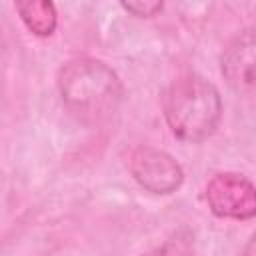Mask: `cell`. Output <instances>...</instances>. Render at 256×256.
I'll return each mask as SVG.
<instances>
[{"label": "cell", "mask_w": 256, "mask_h": 256, "mask_svg": "<svg viewBox=\"0 0 256 256\" xmlns=\"http://www.w3.org/2000/svg\"><path fill=\"white\" fill-rule=\"evenodd\" d=\"M220 66L222 76L232 88L244 90L256 84V24L232 38L222 52Z\"/></svg>", "instance_id": "5b68a950"}, {"label": "cell", "mask_w": 256, "mask_h": 256, "mask_svg": "<svg viewBox=\"0 0 256 256\" xmlns=\"http://www.w3.org/2000/svg\"><path fill=\"white\" fill-rule=\"evenodd\" d=\"M14 8L24 26L40 38L54 34L58 24V12L52 0H14Z\"/></svg>", "instance_id": "8992f818"}, {"label": "cell", "mask_w": 256, "mask_h": 256, "mask_svg": "<svg viewBox=\"0 0 256 256\" xmlns=\"http://www.w3.org/2000/svg\"><path fill=\"white\" fill-rule=\"evenodd\" d=\"M58 90L66 108L84 122H102L116 112L122 84L116 72L94 58H76L58 72Z\"/></svg>", "instance_id": "6da1fadb"}, {"label": "cell", "mask_w": 256, "mask_h": 256, "mask_svg": "<svg viewBox=\"0 0 256 256\" xmlns=\"http://www.w3.org/2000/svg\"><path fill=\"white\" fill-rule=\"evenodd\" d=\"M164 0H120V4L138 18H150L160 12Z\"/></svg>", "instance_id": "52a82bcc"}, {"label": "cell", "mask_w": 256, "mask_h": 256, "mask_svg": "<svg viewBox=\"0 0 256 256\" xmlns=\"http://www.w3.org/2000/svg\"><path fill=\"white\" fill-rule=\"evenodd\" d=\"M128 170L134 180L152 194H170L180 188L184 172L180 164L166 152L140 146L128 156Z\"/></svg>", "instance_id": "277c9868"}, {"label": "cell", "mask_w": 256, "mask_h": 256, "mask_svg": "<svg viewBox=\"0 0 256 256\" xmlns=\"http://www.w3.org/2000/svg\"><path fill=\"white\" fill-rule=\"evenodd\" d=\"M206 202L220 218L248 220L256 216V186L242 174L220 172L206 184Z\"/></svg>", "instance_id": "3957f363"}, {"label": "cell", "mask_w": 256, "mask_h": 256, "mask_svg": "<svg viewBox=\"0 0 256 256\" xmlns=\"http://www.w3.org/2000/svg\"><path fill=\"white\" fill-rule=\"evenodd\" d=\"M244 254H250V256L256 254V232H254L252 238L248 240V244H246V248H244Z\"/></svg>", "instance_id": "ba28073f"}, {"label": "cell", "mask_w": 256, "mask_h": 256, "mask_svg": "<svg viewBox=\"0 0 256 256\" xmlns=\"http://www.w3.org/2000/svg\"><path fill=\"white\" fill-rule=\"evenodd\" d=\"M164 116L176 138L200 142L208 138L220 122V92L206 78L184 74L176 78L164 94Z\"/></svg>", "instance_id": "7a4b0ae2"}]
</instances>
